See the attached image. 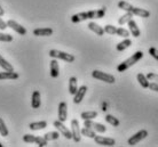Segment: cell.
I'll use <instances>...</instances> for the list:
<instances>
[{
    "label": "cell",
    "instance_id": "1",
    "mask_svg": "<svg viewBox=\"0 0 158 147\" xmlns=\"http://www.w3.org/2000/svg\"><path fill=\"white\" fill-rule=\"evenodd\" d=\"M107 8L102 7L101 9L98 10H89V12H84V13H78L75 15L71 16V22L72 23H79L86 20H93V18H102L106 15Z\"/></svg>",
    "mask_w": 158,
    "mask_h": 147
},
{
    "label": "cell",
    "instance_id": "2",
    "mask_svg": "<svg viewBox=\"0 0 158 147\" xmlns=\"http://www.w3.org/2000/svg\"><path fill=\"white\" fill-rule=\"evenodd\" d=\"M143 57V52H134L133 55L131 56L130 58H127L126 60H124L123 63H120L117 66V71L118 72H125L127 68H130L131 66H133L135 63H138L139 60Z\"/></svg>",
    "mask_w": 158,
    "mask_h": 147
},
{
    "label": "cell",
    "instance_id": "3",
    "mask_svg": "<svg viewBox=\"0 0 158 147\" xmlns=\"http://www.w3.org/2000/svg\"><path fill=\"white\" fill-rule=\"evenodd\" d=\"M49 56L52 58H55V60H62L67 63H72L75 60V56L71 54H68V52H61V50H56V49H52L49 52Z\"/></svg>",
    "mask_w": 158,
    "mask_h": 147
},
{
    "label": "cell",
    "instance_id": "4",
    "mask_svg": "<svg viewBox=\"0 0 158 147\" xmlns=\"http://www.w3.org/2000/svg\"><path fill=\"white\" fill-rule=\"evenodd\" d=\"M92 76H93L94 79L104 81V82H107V83H115L116 82V79L114 75L108 74V73H106V72L99 71V70H95V71L92 72Z\"/></svg>",
    "mask_w": 158,
    "mask_h": 147
},
{
    "label": "cell",
    "instance_id": "5",
    "mask_svg": "<svg viewBox=\"0 0 158 147\" xmlns=\"http://www.w3.org/2000/svg\"><path fill=\"white\" fill-rule=\"evenodd\" d=\"M53 126H54V127L57 129V131H59L62 136H64L67 139H72L71 131L64 126L63 122H61L60 120H57V121H54V122H53Z\"/></svg>",
    "mask_w": 158,
    "mask_h": 147
},
{
    "label": "cell",
    "instance_id": "6",
    "mask_svg": "<svg viewBox=\"0 0 158 147\" xmlns=\"http://www.w3.org/2000/svg\"><path fill=\"white\" fill-rule=\"evenodd\" d=\"M71 135H72V139L76 143H79L80 139H81V133H80V127H79V122L78 120L73 119L71 121Z\"/></svg>",
    "mask_w": 158,
    "mask_h": 147
},
{
    "label": "cell",
    "instance_id": "7",
    "mask_svg": "<svg viewBox=\"0 0 158 147\" xmlns=\"http://www.w3.org/2000/svg\"><path fill=\"white\" fill-rule=\"evenodd\" d=\"M84 121H85V122H84V127L91 128L95 132H101V133H103V132L107 131V128L104 127L103 124L96 123V122L92 121V120H84Z\"/></svg>",
    "mask_w": 158,
    "mask_h": 147
},
{
    "label": "cell",
    "instance_id": "8",
    "mask_svg": "<svg viewBox=\"0 0 158 147\" xmlns=\"http://www.w3.org/2000/svg\"><path fill=\"white\" fill-rule=\"evenodd\" d=\"M148 136V131L147 130H140L139 132H136L134 136H132L130 139H128V145L131 146H134L138 143H140L141 140H143Z\"/></svg>",
    "mask_w": 158,
    "mask_h": 147
},
{
    "label": "cell",
    "instance_id": "9",
    "mask_svg": "<svg viewBox=\"0 0 158 147\" xmlns=\"http://www.w3.org/2000/svg\"><path fill=\"white\" fill-rule=\"evenodd\" d=\"M7 26H9V28L12 29V30H14L16 33H19L20 36H25V34H27V29L24 28V26H22L21 24H19L14 20H8Z\"/></svg>",
    "mask_w": 158,
    "mask_h": 147
},
{
    "label": "cell",
    "instance_id": "10",
    "mask_svg": "<svg viewBox=\"0 0 158 147\" xmlns=\"http://www.w3.org/2000/svg\"><path fill=\"white\" fill-rule=\"evenodd\" d=\"M93 139L98 145H103V146H114L116 144V140L114 138L109 137H103V136H95Z\"/></svg>",
    "mask_w": 158,
    "mask_h": 147
},
{
    "label": "cell",
    "instance_id": "11",
    "mask_svg": "<svg viewBox=\"0 0 158 147\" xmlns=\"http://www.w3.org/2000/svg\"><path fill=\"white\" fill-rule=\"evenodd\" d=\"M86 91H87V87L86 86H81L80 88H78L77 89V91H76V94L73 96V103L75 104H79L81 103V100L84 99V97H85V95H86Z\"/></svg>",
    "mask_w": 158,
    "mask_h": 147
},
{
    "label": "cell",
    "instance_id": "12",
    "mask_svg": "<svg viewBox=\"0 0 158 147\" xmlns=\"http://www.w3.org/2000/svg\"><path fill=\"white\" fill-rule=\"evenodd\" d=\"M68 119V106L65 102H61L59 105V120L61 122L67 121Z\"/></svg>",
    "mask_w": 158,
    "mask_h": 147
},
{
    "label": "cell",
    "instance_id": "13",
    "mask_svg": "<svg viewBox=\"0 0 158 147\" xmlns=\"http://www.w3.org/2000/svg\"><path fill=\"white\" fill-rule=\"evenodd\" d=\"M41 105V98H40V92L38 90H35L32 92L31 98V106L32 108H39Z\"/></svg>",
    "mask_w": 158,
    "mask_h": 147
},
{
    "label": "cell",
    "instance_id": "14",
    "mask_svg": "<svg viewBox=\"0 0 158 147\" xmlns=\"http://www.w3.org/2000/svg\"><path fill=\"white\" fill-rule=\"evenodd\" d=\"M128 29H130V33H132V36L135 37V38H138V37H140V34H141V31H140V29H139L138 24L135 23V21L131 20L128 21Z\"/></svg>",
    "mask_w": 158,
    "mask_h": 147
},
{
    "label": "cell",
    "instance_id": "15",
    "mask_svg": "<svg viewBox=\"0 0 158 147\" xmlns=\"http://www.w3.org/2000/svg\"><path fill=\"white\" fill-rule=\"evenodd\" d=\"M53 29L51 28H43V29H36L33 30V34L37 37H49L53 34Z\"/></svg>",
    "mask_w": 158,
    "mask_h": 147
},
{
    "label": "cell",
    "instance_id": "16",
    "mask_svg": "<svg viewBox=\"0 0 158 147\" xmlns=\"http://www.w3.org/2000/svg\"><path fill=\"white\" fill-rule=\"evenodd\" d=\"M60 74V66H59V63H57V60L55 58H53V60L51 62V76L52 78H57Z\"/></svg>",
    "mask_w": 158,
    "mask_h": 147
},
{
    "label": "cell",
    "instance_id": "17",
    "mask_svg": "<svg viewBox=\"0 0 158 147\" xmlns=\"http://www.w3.org/2000/svg\"><path fill=\"white\" fill-rule=\"evenodd\" d=\"M88 29L91 30V31H93L94 33H96L98 36L102 37L103 34H104V30H103V28H101L99 24H96L95 22H91V23H88Z\"/></svg>",
    "mask_w": 158,
    "mask_h": 147
},
{
    "label": "cell",
    "instance_id": "18",
    "mask_svg": "<svg viewBox=\"0 0 158 147\" xmlns=\"http://www.w3.org/2000/svg\"><path fill=\"white\" fill-rule=\"evenodd\" d=\"M132 14L136 16H140V17H143V18H148L150 16V12H148L147 9H143V8H138V7H133L132 9Z\"/></svg>",
    "mask_w": 158,
    "mask_h": 147
},
{
    "label": "cell",
    "instance_id": "19",
    "mask_svg": "<svg viewBox=\"0 0 158 147\" xmlns=\"http://www.w3.org/2000/svg\"><path fill=\"white\" fill-rule=\"evenodd\" d=\"M19 78V74L16 73V72H8V71H5V72H0V80H15Z\"/></svg>",
    "mask_w": 158,
    "mask_h": 147
},
{
    "label": "cell",
    "instance_id": "20",
    "mask_svg": "<svg viewBox=\"0 0 158 147\" xmlns=\"http://www.w3.org/2000/svg\"><path fill=\"white\" fill-rule=\"evenodd\" d=\"M47 127V122L46 121H38V122H32V123L29 124V128L36 131V130H41V129H45Z\"/></svg>",
    "mask_w": 158,
    "mask_h": 147
},
{
    "label": "cell",
    "instance_id": "21",
    "mask_svg": "<svg viewBox=\"0 0 158 147\" xmlns=\"http://www.w3.org/2000/svg\"><path fill=\"white\" fill-rule=\"evenodd\" d=\"M77 78L76 76H71L70 79H69V92L71 94L72 96L75 95L76 91H77V89H78V86H77Z\"/></svg>",
    "mask_w": 158,
    "mask_h": 147
},
{
    "label": "cell",
    "instance_id": "22",
    "mask_svg": "<svg viewBox=\"0 0 158 147\" xmlns=\"http://www.w3.org/2000/svg\"><path fill=\"white\" fill-rule=\"evenodd\" d=\"M0 68H2L5 71H8V72H13V71H14V68H13L12 64L8 63L7 60H5V58L1 55H0Z\"/></svg>",
    "mask_w": 158,
    "mask_h": 147
},
{
    "label": "cell",
    "instance_id": "23",
    "mask_svg": "<svg viewBox=\"0 0 158 147\" xmlns=\"http://www.w3.org/2000/svg\"><path fill=\"white\" fill-rule=\"evenodd\" d=\"M136 79H138L139 83L141 84V87L142 88H148L149 87V80L147 79V76L142 73H139L138 75H136Z\"/></svg>",
    "mask_w": 158,
    "mask_h": 147
},
{
    "label": "cell",
    "instance_id": "24",
    "mask_svg": "<svg viewBox=\"0 0 158 147\" xmlns=\"http://www.w3.org/2000/svg\"><path fill=\"white\" fill-rule=\"evenodd\" d=\"M131 44H132V41H131L130 39H125L124 41H122V42H119V44H117L116 49H117L118 52H124L125 49H127V48L130 47Z\"/></svg>",
    "mask_w": 158,
    "mask_h": 147
},
{
    "label": "cell",
    "instance_id": "25",
    "mask_svg": "<svg viewBox=\"0 0 158 147\" xmlns=\"http://www.w3.org/2000/svg\"><path fill=\"white\" fill-rule=\"evenodd\" d=\"M80 133L83 136H85V137H88V138H94L95 136H96V133H95V131L93 130V129H91V128H83V129H80Z\"/></svg>",
    "mask_w": 158,
    "mask_h": 147
},
{
    "label": "cell",
    "instance_id": "26",
    "mask_svg": "<svg viewBox=\"0 0 158 147\" xmlns=\"http://www.w3.org/2000/svg\"><path fill=\"white\" fill-rule=\"evenodd\" d=\"M98 116V112L95 111H89V112H84L80 114V118L83 120H93Z\"/></svg>",
    "mask_w": 158,
    "mask_h": 147
},
{
    "label": "cell",
    "instance_id": "27",
    "mask_svg": "<svg viewBox=\"0 0 158 147\" xmlns=\"http://www.w3.org/2000/svg\"><path fill=\"white\" fill-rule=\"evenodd\" d=\"M132 17H133V14L130 12H126V14L125 15H123L122 17H119L118 20V24L119 25H124V24L128 23V21L132 20Z\"/></svg>",
    "mask_w": 158,
    "mask_h": 147
},
{
    "label": "cell",
    "instance_id": "28",
    "mask_svg": "<svg viewBox=\"0 0 158 147\" xmlns=\"http://www.w3.org/2000/svg\"><path fill=\"white\" fill-rule=\"evenodd\" d=\"M59 137H60V132L59 131H51V132H47L46 135H44V138L47 140V141L59 139Z\"/></svg>",
    "mask_w": 158,
    "mask_h": 147
},
{
    "label": "cell",
    "instance_id": "29",
    "mask_svg": "<svg viewBox=\"0 0 158 147\" xmlns=\"http://www.w3.org/2000/svg\"><path fill=\"white\" fill-rule=\"evenodd\" d=\"M106 121H107L108 123L111 124L112 127H118L119 126V120L117 119V118H115L114 115H110V114H108V115H106Z\"/></svg>",
    "mask_w": 158,
    "mask_h": 147
},
{
    "label": "cell",
    "instance_id": "30",
    "mask_svg": "<svg viewBox=\"0 0 158 147\" xmlns=\"http://www.w3.org/2000/svg\"><path fill=\"white\" fill-rule=\"evenodd\" d=\"M133 7H134V6H132V5L128 4V2H126V1H119L118 2V8L123 9V10H125V12L132 13Z\"/></svg>",
    "mask_w": 158,
    "mask_h": 147
},
{
    "label": "cell",
    "instance_id": "31",
    "mask_svg": "<svg viewBox=\"0 0 158 147\" xmlns=\"http://www.w3.org/2000/svg\"><path fill=\"white\" fill-rule=\"evenodd\" d=\"M0 135L4 136V137H7L8 136V129L6 127V123L5 121L1 118H0Z\"/></svg>",
    "mask_w": 158,
    "mask_h": 147
},
{
    "label": "cell",
    "instance_id": "32",
    "mask_svg": "<svg viewBox=\"0 0 158 147\" xmlns=\"http://www.w3.org/2000/svg\"><path fill=\"white\" fill-rule=\"evenodd\" d=\"M104 32L106 33H108V34H111V36H114V34H116V31H117V28L116 26H114V25H110V24H108V25H106L104 26Z\"/></svg>",
    "mask_w": 158,
    "mask_h": 147
},
{
    "label": "cell",
    "instance_id": "33",
    "mask_svg": "<svg viewBox=\"0 0 158 147\" xmlns=\"http://www.w3.org/2000/svg\"><path fill=\"white\" fill-rule=\"evenodd\" d=\"M116 34L119 37H123V38H127V37L130 36V31H127L126 29L124 28H118L117 31H116Z\"/></svg>",
    "mask_w": 158,
    "mask_h": 147
},
{
    "label": "cell",
    "instance_id": "34",
    "mask_svg": "<svg viewBox=\"0 0 158 147\" xmlns=\"http://www.w3.org/2000/svg\"><path fill=\"white\" fill-rule=\"evenodd\" d=\"M23 141L28 144H32L36 141V136L30 135V133H27V135L23 136Z\"/></svg>",
    "mask_w": 158,
    "mask_h": 147
},
{
    "label": "cell",
    "instance_id": "35",
    "mask_svg": "<svg viewBox=\"0 0 158 147\" xmlns=\"http://www.w3.org/2000/svg\"><path fill=\"white\" fill-rule=\"evenodd\" d=\"M35 143L38 145L39 147H44V146H47V140L45 139L44 137H36V141Z\"/></svg>",
    "mask_w": 158,
    "mask_h": 147
},
{
    "label": "cell",
    "instance_id": "36",
    "mask_svg": "<svg viewBox=\"0 0 158 147\" xmlns=\"http://www.w3.org/2000/svg\"><path fill=\"white\" fill-rule=\"evenodd\" d=\"M0 41H2V42H10V41H13V37L10 34L0 33Z\"/></svg>",
    "mask_w": 158,
    "mask_h": 147
},
{
    "label": "cell",
    "instance_id": "37",
    "mask_svg": "<svg viewBox=\"0 0 158 147\" xmlns=\"http://www.w3.org/2000/svg\"><path fill=\"white\" fill-rule=\"evenodd\" d=\"M149 54H150V56H152L155 60H158V50L156 49V48L151 47L149 48Z\"/></svg>",
    "mask_w": 158,
    "mask_h": 147
},
{
    "label": "cell",
    "instance_id": "38",
    "mask_svg": "<svg viewBox=\"0 0 158 147\" xmlns=\"http://www.w3.org/2000/svg\"><path fill=\"white\" fill-rule=\"evenodd\" d=\"M147 79L150 80V81L158 82V74H156V73H148L147 74Z\"/></svg>",
    "mask_w": 158,
    "mask_h": 147
},
{
    "label": "cell",
    "instance_id": "39",
    "mask_svg": "<svg viewBox=\"0 0 158 147\" xmlns=\"http://www.w3.org/2000/svg\"><path fill=\"white\" fill-rule=\"evenodd\" d=\"M149 89L150 90H154V91H157L158 92V82H151V83H149Z\"/></svg>",
    "mask_w": 158,
    "mask_h": 147
},
{
    "label": "cell",
    "instance_id": "40",
    "mask_svg": "<svg viewBox=\"0 0 158 147\" xmlns=\"http://www.w3.org/2000/svg\"><path fill=\"white\" fill-rule=\"evenodd\" d=\"M8 26H7V23L4 22V21L1 20V17H0V30H6Z\"/></svg>",
    "mask_w": 158,
    "mask_h": 147
},
{
    "label": "cell",
    "instance_id": "41",
    "mask_svg": "<svg viewBox=\"0 0 158 147\" xmlns=\"http://www.w3.org/2000/svg\"><path fill=\"white\" fill-rule=\"evenodd\" d=\"M5 14V10H4V8L1 7V6H0V17H1V16L4 15Z\"/></svg>",
    "mask_w": 158,
    "mask_h": 147
},
{
    "label": "cell",
    "instance_id": "42",
    "mask_svg": "<svg viewBox=\"0 0 158 147\" xmlns=\"http://www.w3.org/2000/svg\"><path fill=\"white\" fill-rule=\"evenodd\" d=\"M2 146H4V145H2V144H1V143H0V147H2Z\"/></svg>",
    "mask_w": 158,
    "mask_h": 147
}]
</instances>
